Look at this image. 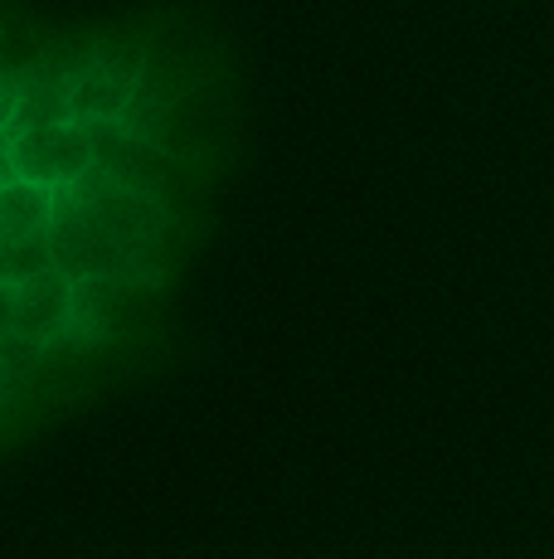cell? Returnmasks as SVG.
<instances>
[{"label": "cell", "mask_w": 554, "mask_h": 559, "mask_svg": "<svg viewBox=\"0 0 554 559\" xmlns=\"http://www.w3.org/2000/svg\"><path fill=\"white\" fill-rule=\"evenodd\" d=\"M55 267L73 283H117V287H156L161 283V249L156 243H136V239H117L103 224H93L88 214L73 204L69 190L55 195Z\"/></svg>", "instance_id": "6da1fadb"}, {"label": "cell", "mask_w": 554, "mask_h": 559, "mask_svg": "<svg viewBox=\"0 0 554 559\" xmlns=\"http://www.w3.org/2000/svg\"><path fill=\"white\" fill-rule=\"evenodd\" d=\"M49 360L45 346H35V341L15 336V331H0V370H5V384L15 390L20 380H25L29 370H39V365Z\"/></svg>", "instance_id": "30bf717a"}, {"label": "cell", "mask_w": 554, "mask_h": 559, "mask_svg": "<svg viewBox=\"0 0 554 559\" xmlns=\"http://www.w3.org/2000/svg\"><path fill=\"white\" fill-rule=\"evenodd\" d=\"M0 166H5V180H35V186L63 190L93 170V136L83 122L35 127L15 142H0Z\"/></svg>", "instance_id": "277c9868"}, {"label": "cell", "mask_w": 554, "mask_h": 559, "mask_svg": "<svg viewBox=\"0 0 554 559\" xmlns=\"http://www.w3.org/2000/svg\"><path fill=\"white\" fill-rule=\"evenodd\" d=\"M88 136H93V166L112 170V176L132 180L142 190L161 186V146L132 136L122 122H93Z\"/></svg>", "instance_id": "ba28073f"}, {"label": "cell", "mask_w": 554, "mask_h": 559, "mask_svg": "<svg viewBox=\"0 0 554 559\" xmlns=\"http://www.w3.org/2000/svg\"><path fill=\"white\" fill-rule=\"evenodd\" d=\"M73 195L83 214L93 224H103L117 239H136V243H156L170 229V204L156 190H142L132 180L112 176V170L93 166L88 176H79L73 186H63Z\"/></svg>", "instance_id": "3957f363"}, {"label": "cell", "mask_w": 554, "mask_h": 559, "mask_svg": "<svg viewBox=\"0 0 554 559\" xmlns=\"http://www.w3.org/2000/svg\"><path fill=\"white\" fill-rule=\"evenodd\" d=\"M0 297H5V302H0L5 326L0 331H15V336L55 350V341L63 336V326H69V317H73V277L49 267V273L29 277V283L0 287Z\"/></svg>", "instance_id": "8992f818"}, {"label": "cell", "mask_w": 554, "mask_h": 559, "mask_svg": "<svg viewBox=\"0 0 554 559\" xmlns=\"http://www.w3.org/2000/svg\"><path fill=\"white\" fill-rule=\"evenodd\" d=\"M146 73V49L136 39H93L88 69H83L79 98H73V122H122Z\"/></svg>", "instance_id": "5b68a950"}, {"label": "cell", "mask_w": 554, "mask_h": 559, "mask_svg": "<svg viewBox=\"0 0 554 559\" xmlns=\"http://www.w3.org/2000/svg\"><path fill=\"white\" fill-rule=\"evenodd\" d=\"M122 293L127 287L98 283V277L73 283V317H69V326H63V336L55 341L49 356H79V350L103 346L117 326V302H122Z\"/></svg>", "instance_id": "52a82bcc"}, {"label": "cell", "mask_w": 554, "mask_h": 559, "mask_svg": "<svg viewBox=\"0 0 554 559\" xmlns=\"http://www.w3.org/2000/svg\"><path fill=\"white\" fill-rule=\"evenodd\" d=\"M88 53L93 39L88 45L39 49L25 63H5V73H0V142H15L35 127L73 122V98H79Z\"/></svg>", "instance_id": "7a4b0ae2"}, {"label": "cell", "mask_w": 554, "mask_h": 559, "mask_svg": "<svg viewBox=\"0 0 554 559\" xmlns=\"http://www.w3.org/2000/svg\"><path fill=\"white\" fill-rule=\"evenodd\" d=\"M55 195L59 190L35 186V180H0V243L55 229Z\"/></svg>", "instance_id": "9c48e42d"}]
</instances>
